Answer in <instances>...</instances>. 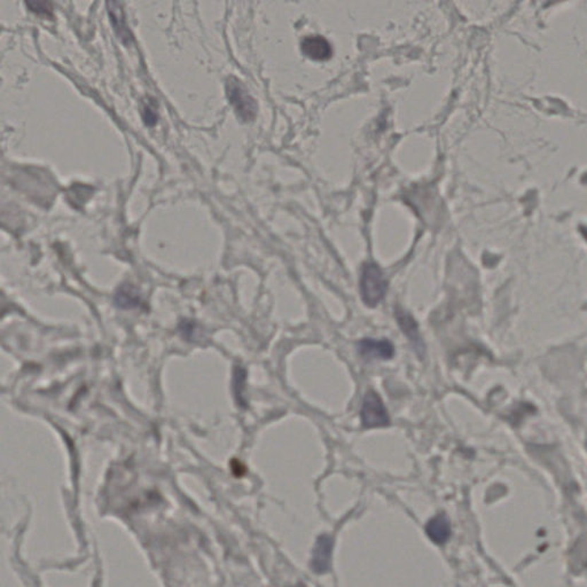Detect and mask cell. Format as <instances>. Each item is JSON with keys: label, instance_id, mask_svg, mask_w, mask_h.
<instances>
[{"label": "cell", "instance_id": "9", "mask_svg": "<svg viewBox=\"0 0 587 587\" xmlns=\"http://www.w3.org/2000/svg\"><path fill=\"white\" fill-rule=\"evenodd\" d=\"M107 5H108L110 21L113 23L114 29H115L117 35L121 37V40H126L129 43L131 40V35L129 32L128 27L125 25L124 14H123L121 4L110 1Z\"/></svg>", "mask_w": 587, "mask_h": 587}, {"label": "cell", "instance_id": "1", "mask_svg": "<svg viewBox=\"0 0 587 587\" xmlns=\"http://www.w3.org/2000/svg\"><path fill=\"white\" fill-rule=\"evenodd\" d=\"M388 290V281L384 272L375 263H365L360 278V294L368 307H376L384 301Z\"/></svg>", "mask_w": 587, "mask_h": 587}, {"label": "cell", "instance_id": "11", "mask_svg": "<svg viewBox=\"0 0 587 587\" xmlns=\"http://www.w3.org/2000/svg\"><path fill=\"white\" fill-rule=\"evenodd\" d=\"M297 587H304V586H301V585H300V586H297Z\"/></svg>", "mask_w": 587, "mask_h": 587}, {"label": "cell", "instance_id": "2", "mask_svg": "<svg viewBox=\"0 0 587 587\" xmlns=\"http://www.w3.org/2000/svg\"><path fill=\"white\" fill-rule=\"evenodd\" d=\"M360 417L362 427L365 429L386 428L390 426V417L386 411V405L374 390H369L364 396Z\"/></svg>", "mask_w": 587, "mask_h": 587}, {"label": "cell", "instance_id": "5", "mask_svg": "<svg viewBox=\"0 0 587 587\" xmlns=\"http://www.w3.org/2000/svg\"><path fill=\"white\" fill-rule=\"evenodd\" d=\"M395 316L405 336L408 338V341L411 342L414 350L417 351L419 355H423L425 353V344H423L422 338H421L420 333H419L417 323L412 316V314L408 311H405L402 307H397L395 310Z\"/></svg>", "mask_w": 587, "mask_h": 587}, {"label": "cell", "instance_id": "8", "mask_svg": "<svg viewBox=\"0 0 587 587\" xmlns=\"http://www.w3.org/2000/svg\"><path fill=\"white\" fill-rule=\"evenodd\" d=\"M426 533L432 542L437 545L444 544L450 538V522L444 515H437L427 523Z\"/></svg>", "mask_w": 587, "mask_h": 587}, {"label": "cell", "instance_id": "3", "mask_svg": "<svg viewBox=\"0 0 587 587\" xmlns=\"http://www.w3.org/2000/svg\"><path fill=\"white\" fill-rule=\"evenodd\" d=\"M228 100L235 107L237 116L244 122H249L255 119L257 113V105L253 97L248 93L240 81L230 78L226 84Z\"/></svg>", "mask_w": 587, "mask_h": 587}, {"label": "cell", "instance_id": "7", "mask_svg": "<svg viewBox=\"0 0 587 587\" xmlns=\"http://www.w3.org/2000/svg\"><path fill=\"white\" fill-rule=\"evenodd\" d=\"M302 52L314 61H325L332 57L333 49L328 40L321 36L307 37L302 42Z\"/></svg>", "mask_w": 587, "mask_h": 587}, {"label": "cell", "instance_id": "6", "mask_svg": "<svg viewBox=\"0 0 587 587\" xmlns=\"http://www.w3.org/2000/svg\"><path fill=\"white\" fill-rule=\"evenodd\" d=\"M332 551L333 539L327 535H320L319 538L316 539L311 559V568L316 574H325L328 571Z\"/></svg>", "mask_w": 587, "mask_h": 587}, {"label": "cell", "instance_id": "4", "mask_svg": "<svg viewBox=\"0 0 587 587\" xmlns=\"http://www.w3.org/2000/svg\"><path fill=\"white\" fill-rule=\"evenodd\" d=\"M357 351L365 360H388L395 355V348L388 340L365 338L357 343Z\"/></svg>", "mask_w": 587, "mask_h": 587}, {"label": "cell", "instance_id": "10", "mask_svg": "<svg viewBox=\"0 0 587 587\" xmlns=\"http://www.w3.org/2000/svg\"><path fill=\"white\" fill-rule=\"evenodd\" d=\"M25 5L37 14H49L52 12V4L49 1H28Z\"/></svg>", "mask_w": 587, "mask_h": 587}]
</instances>
